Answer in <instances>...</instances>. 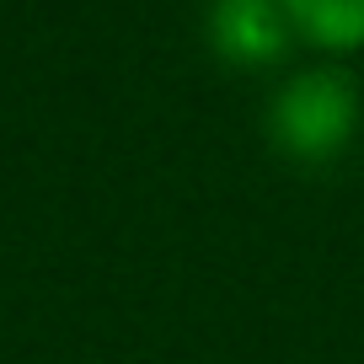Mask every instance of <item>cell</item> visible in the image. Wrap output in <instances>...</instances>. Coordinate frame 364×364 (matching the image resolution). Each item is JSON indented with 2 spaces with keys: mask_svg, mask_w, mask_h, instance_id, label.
Returning <instances> with one entry per match:
<instances>
[{
  "mask_svg": "<svg viewBox=\"0 0 364 364\" xmlns=\"http://www.w3.org/2000/svg\"><path fill=\"white\" fill-rule=\"evenodd\" d=\"M359 134V86L343 65L289 75L268 102V145L295 166H332Z\"/></svg>",
  "mask_w": 364,
  "mask_h": 364,
  "instance_id": "1",
  "label": "cell"
},
{
  "mask_svg": "<svg viewBox=\"0 0 364 364\" xmlns=\"http://www.w3.org/2000/svg\"><path fill=\"white\" fill-rule=\"evenodd\" d=\"M289 22H295V38L343 54L364 43V0H289Z\"/></svg>",
  "mask_w": 364,
  "mask_h": 364,
  "instance_id": "3",
  "label": "cell"
},
{
  "mask_svg": "<svg viewBox=\"0 0 364 364\" xmlns=\"http://www.w3.org/2000/svg\"><path fill=\"white\" fill-rule=\"evenodd\" d=\"M209 38L230 65H273L295 43L289 0H215L209 6Z\"/></svg>",
  "mask_w": 364,
  "mask_h": 364,
  "instance_id": "2",
  "label": "cell"
}]
</instances>
